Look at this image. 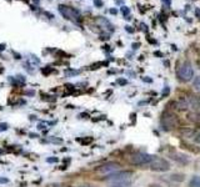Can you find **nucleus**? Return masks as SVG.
<instances>
[{
    "instance_id": "nucleus-10",
    "label": "nucleus",
    "mask_w": 200,
    "mask_h": 187,
    "mask_svg": "<svg viewBox=\"0 0 200 187\" xmlns=\"http://www.w3.org/2000/svg\"><path fill=\"white\" fill-rule=\"evenodd\" d=\"M189 187H200V176H193L189 181Z\"/></svg>"
},
{
    "instance_id": "nucleus-15",
    "label": "nucleus",
    "mask_w": 200,
    "mask_h": 187,
    "mask_svg": "<svg viewBox=\"0 0 200 187\" xmlns=\"http://www.w3.org/2000/svg\"><path fill=\"white\" fill-rule=\"evenodd\" d=\"M80 71H76V70H66L65 71V76H73V75H78Z\"/></svg>"
},
{
    "instance_id": "nucleus-29",
    "label": "nucleus",
    "mask_w": 200,
    "mask_h": 187,
    "mask_svg": "<svg viewBox=\"0 0 200 187\" xmlns=\"http://www.w3.org/2000/svg\"><path fill=\"white\" fill-rule=\"evenodd\" d=\"M4 49H5V45H4V44H2V45H0V51L4 50Z\"/></svg>"
},
{
    "instance_id": "nucleus-8",
    "label": "nucleus",
    "mask_w": 200,
    "mask_h": 187,
    "mask_svg": "<svg viewBox=\"0 0 200 187\" xmlns=\"http://www.w3.org/2000/svg\"><path fill=\"white\" fill-rule=\"evenodd\" d=\"M170 158H171V160H174L176 163H180L181 166H185V165H188V163H189V161H190V158H189L186 155H184V154H180V152H174V154H171V155H170Z\"/></svg>"
},
{
    "instance_id": "nucleus-5",
    "label": "nucleus",
    "mask_w": 200,
    "mask_h": 187,
    "mask_svg": "<svg viewBox=\"0 0 200 187\" xmlns=\"http://www.w3.org/2000/svg\"><path fill=\"white\" fill-rule=\"evenodd\" d=\"M133 176L131 171H115L113 174L106 175L105 180L108 182H114V181H120V180H128Z\"/></svg>"
},
{
    "instance_id": "nucleus-27",
    "label": "nucleus",
    "mask_w": 200,
    "mask_h": 187,
    "mask_svg": "<svg viewBox=\"0 0 200 187\" xmlns=\"http://www.w3.org/2000/svg\"><path fill=\"white\" fill-rule=\"evenodd\" d=\"M118 82H119L120 85H124V84H126V81H125V80H123V79H121V80H118Z\"/></svg>"
},
{
    "instance_id": "nucleus-26",
    "label": "nucleus",
    "mask_w": 200,
    "mask_h": 187,
    "mask_svg": "<svg viewBox=\"0 0 200 187\" xmlns=\"http://www.w3.org/2000/svg\"><path fill=\"white\" fill-rule=\"evenodd\" d=\"M45 15H46L49 19H54V15H53V14H50V13H45Z\"/></svg>"
},
{
    "instance_id": "nucleus-30",
    "label": "nucleus",
    "mask_w": 200,
    "mask_h": 187,
    "mask_svg": "<svg viewBox=\"0 0 200 187\" xmlns=\"http://www.w3.org/2000/svg\"><path fill=\"white\" fill-rule=\"evenodd\" d=\"M30 136H31V137H33V139H35V137H39V136H38V135H35V134H30Z\"/></svg>"
},
{
    "instance_id": "nucleus-12",
    "label": "nucleus",
    "mask_w": 200,
    "mask_h": 187,
    "mask_svg": "<svg viewBox=\"0 0 200 187\" xmlns=\"http://www.w3.org/2000/svg\"><path fill=\"white\" fill-rule=\"evenodd\" d=\"M181 134H183V136H184V137L190 139V137H194L196 132H195L194 130H183V131H181Z\"/></svg>"
},
{
    "instance_id": "nucleus-7",
    "label": "nucleus",
    "mask_w": 200,
    "mask_h": 187,
    "mask_svg": "<svg viewBox=\"0 0 200 187\" xmlns=\"http://www.w3.org/2000/svg\"><path fill=\"white\" fill-rule=\"evenodd\" d=\"M161 124L165 127V130H171L176 126V120L173 115H164L161 119Z\"/></svg>"
},
{
    "instance_id": "nucleus-23",
    "label": "nucleus",
    "mask_w": 200,
    "mask_h": 187,
    "mask_svg": "<svg viewBox=\"0 0 200 187\" xmlns=\"http://www.w3.org/2000/svg\"><path fill=\"white\" fill-rule=\"evenodd\" d=\"M125 30L128 31V32H134V29L131 26H125Z\"/></svg>"
},
{
    "instance_id": "nucleus-4",
    "label": "nucleus",
    "mask_w": 200,
    "mask_h": 187,
    "mask_svg": "<svg viewBox=\"0 0 200 187\" xmlns=\"http://www.w3.org/2000/svg\"><path fill=\"white\" fill-rule=\"evenodd\" d=\"M153 157H154L153 155L139 152V154H135L134 156H131L130 163H131V165H135V166H148V165L151 162Z\"/></svg>"
},
{
    "instance_id": "nucleus-16",
    "label": "nucleus",
    "mask_w": 200,
    "mask_h": 187,
    "mask_svg": "<svg viewBox=\"0 0 200 187\" xmlns=\"http://www.w3.org/2000/svg\"><path fill=\"white\" fill-rule=\"evenodd\" d=\"M194 87L200 91V76H198V78L194 79Z\"/></svg>"
},
{
    "instance_id": "nucleus-31",
    "label": "nucleus",
    "mask_w": 200,
    "mask_h": 187,
    "mask_svg": "<svg viewBox=\"0 0 200 187\" xmlns=\"http://www.w3.org/2000/svg\"><path fill=\"white\" fill-rule=\"evenodd\" d=\"M110 13H112V14H116V13H118V11H116V10H115V9H112V10H110Z\"/></svg>"
},
{
    "instance_id": "nucleus-9",
    "label": "nucleus",
    "mask_w": 200,
    "mask_h": 187,
    "mask_svg": "<svg viewBox=\"0 0 200 187\" xmlns=\"http://www.w3.org/2000/svg\"><path fill=\"white\" fill-rule=\"evenodd\" d=\"M110 187H130L131 186V181L130 178L128 180H120V181H114V182H109Z\"/></svg>"
},
{
    "instance_id": "nucleus-3",
    "label": "nucleus",
    "mask_w": 200,
    "mask_h": 187,
    "mask_svg": "<svg viewBox=\"0 0 200 187\" xmlns=\"http://www.w3.org/2000/svg\"><path fill=\"white\" fill-rule=\"evenodd\" d=\"M178 75H179V79L181 81H184V82L190 81L194 78V70H193L190 63H184L183 65H181L180 69H179Z\"/></svg>"
},
{
    "instance_id": "nucleus-25",
    "label": "nucleus",
    "mask_w": 200,
    "mask_h": 187,
    "mask_svg": "<svg viewBox=\"0 0 200 187\" xmlns=\"http://www.w3.org/2000/svg\"><path fill=\"white\" fill-rule=\"evenodd\" d=\"M6 182H9L8 178H0V183H6Z\"/></svg>"
},
{
    "instance_id": "nucleus-28",
    "label": "nucleus",
    "mask_w": 200,
    "mask_h": 187,
    "mask_svg": "<svg viewBox=\"0 0 200 187\" xmlns=\"http://www.w3.org/2000/svg\"><path fill=\"white\" fill-rule=\"evenodd\" d=\"M14 56H15V59H20V54H16V52H14Z\"/></svg>"
},
{
    "instance_id": "nucleus-6",
    "label": "nucleus",
    "mask_w": 200,
    "mask_h": 187,
    "mask_svg": "<svg viewBox=\"0 0 200 187\" xmlns=\"http://www.w3.org/2000/svg\"><path fill=\"white\" fill-rule=\"evenodd\" d=\"M119 168H120V165L118 162H106L105 165H103L98 168V172L109 175V174H113V172L118 171Z\"/></svg>"
},
{
    "instance_id": "nucleus-2",
    "label": "nucleus",
    "mask_w": 200,
    "mask_h": 187,
    "mask_svg": "<svg viewBox=\"0 0 200 187\" xmlns=\"http://www.w3.org/2000/svg\"><path fill=\"white\" fill-rule=\"evenodd\" d=\"M59 13L65 17L68 20H71V21H79L80 20V14L76 9H73L70 6H66V5H59Z\"/></svg>"
},
{
    "instance_id": "nucleus-35",
    "label": "nucleus",
    "mask_w": 200,
    "mask_h": 187,
    "mask_svg": "<svg viewBox=\"0 0 200 187\" xmlns=\"http://www.w3.org/2000/svg\"><path fill=\"white\" fill-rule=\"evenodd\" d=\"M0 109H2V107H0Z\"/></svg>"
},
{
    "instance_id": "nucleus-17",
    "label": "nucleus",
    "mask_w": 200,
    "mask_h": 187,
    "mask_svg": "<svg viewBox=\"0 0 200 187\" xmlns=\"http://www.w3.org/2000/svg\"><path fill=\"white\" fill-rule=\"evenodd\" d=\"M53 71H54V70H53V67H50V66H48L46 69H43V70H41V72H43L44 75H49V74L53 72Z\"/></svg>"
},
{
    "instance_id": "nucleus-19",
    "label": "nucleus",
    "mask_w": 200,
    "mask_h": 187,
    "mask_svg": "<svg viewBox=\"0 0 200 187\" xmlns=\"http://www.w3.org/2000/svg\"><path fill=\"white\" fill-rule=\"evenodd\" d=\"M94 5H95L96 8H101V6L104 5V3L101 2V0H94Z\"/></svg>"
},
{
    "instance_id": "nucleus-13",
    "label": "nucleus",
    "mask_w": 200,
    "mask_h": 187,
    "mask_svg": "<svg viewBox=\"0 0 200 187\" xmlns=\"http://www.w3.org/2000/svg\"><path fill=\"white\" fill-rule=\"evenodd\" d=\"M190 104L194 107H200V96H191Z\"/></svg>"
},
{
    "instance_id": "nucleus-32",
    "label": "nucleus",
    "mask_w": 200,
    "mask_h": 187,
    "mask_svg": "<svg viewBox=\"0 0 200 187\" xmlns=\"http://www.w3.org/2000/svg\"><path fill=\"white\" fill-rule=\"evenodd\" d=\"M34 3H36V4H39V0H33Z\"/></svg>"
},
{
    "instance_id": "nucleus-1",
    "label": "nucleus",
    "mask_w": 200,
    "mask_h": 187,
    "mask_svg": "<svg viewBox=\"0 0 200 187\" xmlns=\"http://www.w3.org/2000/svg\"><path fill=\"white\" fill-rule=\"evenodd\" d=\"M150 167V170L153 171H158V172H165L170 170V163L163 157H156L154 156L151 162L148 165Z\"/></svg>"
},
{
    "instance_id": "nucleus-21",
    "label": "nucleus",
    "mask_w": 200,
    "mask_h": 187,
    "mask_svg": "<svg viewBox=\"0 0 200 187\" xmlns=\"http://www.w3.org/2000/svg\"><path fill=\"white\" fill-rule=\"evenodd\" d=\"M193 139H194V141H195L196 143H199V145H200V132H196V134H195V136H194Z\"/></svg>"
},
{
    "instance_id": "nucleus-11",
    "label": "nucleus",
    "mask_w": 200,
    "mask_h": 187,
    "mask_svg": "<svg viewBox=\"0 0 200 187\" xmlns=\"http://www.w3.org/2000/svg\"><path fill=\"white\" fill-rule=\"evenodd\" d=\"M96 23H98V24H101V25H103V26H105V28H109L110 30H113V26H112V24L109 23V21L106 20L105 17H101V16H99V17L96 19Z\"/></svg>"
},
{
    "instance_id": "nucleus-20",
    "label": "nucleus",
    "mask_w": 200,
    "mask_h": 187,
    "mask_svg": "<svg viewBox=\"0 0 200 187\" xmlns=\"http://www.w3.org/2000/svg\"><path fill=\"white\" fill-rule=\"evenodd\" d=\"M8 128H9V125L8 124H5V122L4 124H0V131H6Z\"/></svg>"
},
{
    "instance_id": "nucleus-14",
    "label": "nucleus",
    "mask_w": 200,
    "mask_h": 187,
    "mask_svg": "<svg viewBox=\"0 0 200 187\" xmlns=\"http://www.w3.org/2000/svg\"><path fill=\"white\" fill-rule=\"evenodd\" d=\"M178 109L179 110H186L188 109V102L185 100H181L179 104H178Z\"/></svg>"
},
{
    "instance_id": "nucleus-33",
    "label": "nucleus",
    "mask_w": 200,
    "mask_h": 187,
    "mask_svg": "<svg viewBox=\"0 0 200 187\" xmlns=\"http://www.w3.org/2000/svg\"><path fill=\"white\" fill-rule=\"evenodd\" d=\"M150 187H160V186H158V185H151Z\"/></svg>"
},
{
    "instance_id": "nucleus-22",
    "label": "nucleus",
    "mask_w": 200,
    "mask_h": 187,
    "mask_svg": "<svg viewBox=\"0 0 200 187\" xmlns=\"http://www.w3.org/2000/svg\"><path fill=\"white\" fill-rule=\"evenodd\" d=\"M46 162H49V163L58 162V157H49V158H46Z\"/></svg>"
},
{
    "instance_id": "nucleus-24",
    "label": "nucleus",
    "mask_w": 200,
    "mask_h": 187,
    "mask_svg": "<svg viewBox=\"0 0 200 187\" xmlns=\"http://www.w3.org/2000/svg\"><path fill=\"white\" fill-rule=\"evenodd\" d=\"M88 117H89V115L85 114V112H84V114H80V119H88Z\"/></svg>"
},
{
    "instance_id": "nucleus-18",
    "label": "nucleus",
    "mask_w": 200,
    "mask_h": 187,
    "mask_svg": "<svg viewBox=\"0 0 200 187\" xmlns=\"http://www.w3.org/2000/svg\"><path fill=\"white\" fill-rule=\"evenodd\" d=\"M121 13H123L125 16H128L129 13H130V9H129V8H126V6H123V8H121Z\"/></svg>"
},
{
    "instance_id": "nucleus-34",
    "label": "nucleus",
    "mask_w": 200,
    "mask_h": 187,
    "mask_svg": "<svg viewBox=\"0 0 200 187\" xmlns=\"http://www.w3.org/2000/svg\"><path fill=\"white\" fill-rule=\"evenodd\" d=\"M80 187H92V186H80Z\"/></svg>"
}]
</instances>
